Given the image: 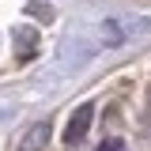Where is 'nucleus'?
I'll return each instance as SVG.
<instances>
[{"label":"nucleus","instance_id":"obj_2","mask_svg":"<svg viewBox=\"0 0 151 151\" xmlns=\"http://www.w3.org/2000/svg\"><path fill=\"white\" fill-rule=\"evenodd\" d=\"M45 140H49V125H45V121H38V125L27 129V136L19 140L15 151H42V147H45Z\"/></svg>","mask_w":151,"mask_h":151},{"label":"nucleus","instance_id":"obj_1","mask_svg":"<svg viewBox=\"0 0 151 151\" xmlns=\"http://www.w3.org/2000/svg\"><path fill=\"white\" fill-rule=\"evenodd\" d=\"M91 117H94L91 106H79V110H76V117L68 121V136H64V140H68V144H79V140L87 136V129H91Z\"/></svg>","mask_w":151,"mask_h":151},{"label":"nucleus","instance_id":"obj_3","mask_svg":"<svg viewBox=\"0 0 151 151\" xmlns=\"http://www.w3.org/2000/svg\"><path fill=\"white\" fill-rule=\"evenodd\" d=\"M98 151H125V144H121L117 136H110V140H106V144H102V147H98Z\"/></svg>","mask_w":151,"mask_h":151}]
</instances>
